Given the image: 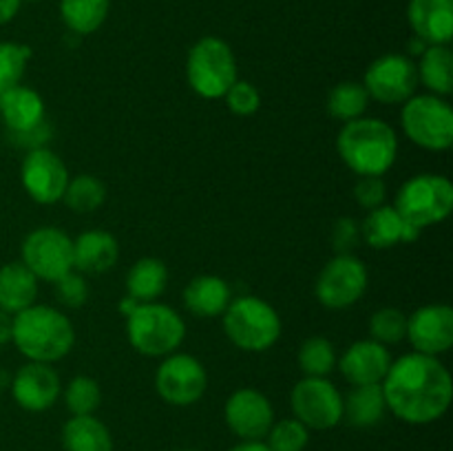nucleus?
<instances>
[{
	"instance_id": "de8ad7c7",
	"label": "nucleus",
	"mask_w": 453,
	"mask_h": 451,
	"mask_svg": "<svg viewBox=\"0 0 453 451\" xmlns=\"http://www.w3.org/2000/svg\"><path fill=\"white\" fill-rule=\"evenodd\" d=\"M27 3H38V0H27Z\"/></svg>"
},
{
	"instance_id": "c756f323",
	"label": "nucleus",
	"mask_w": 453,
	"mask_h": 451,
	"mask_svg": "<svg viewBox=\"0 0 453 451\" xmlns=\"http://www.w3.org/2000/svg\"><path fill=\"white\" fill-rule=\"evenodd\" d=\"M370 106V96L361 82H339L327 96V113L339 122H352L363 118Z\"/></svg>"
},
{
	"instance_id": "473e14b6",
	"label": "nucleus",
	"mask_w": 453,
	"mask_h": 451,
	"mask_svg": "<svg viewBox=\"0 0 453 451\" xmlns=\"http://www.w3.org/2000/svg\"><path fill=\"white\" fill-rule=\"evenodd\" d=\"M270 451H305L310 442V429L296 418H283L273 423L265 433Z\"/></svg>"
},
{
	"instance_id": "7c9ffc66",
	"label": "nucleus",
	"mask_w": 453,
	"mask_h": 451,
	"mask_svg": "<svg viewBox=\"0 0 453 451\" xmlns=\"http://www.w3.org/2000/svg\"><path fill=\"white\" fill-rule=\"evenodd\" d=\"M62 199L78 215H88V212H96L104 203L106 186L104 181L93 175H78L69 180Z\"/></svg>"
},
{
	"instance_id": "412c9836",
	"label": "nucleus",
	"mask_w": 453,
	"mask_h": 451,
	"mask_svg": "<svg viewBox=\"0 0 453 451\" xmlns=\"http://www.w3.org/2000/svg\"><path fill=\"white\" fill-rule=\"evenodd\" d=\"M233 301L230 286L217 274H199L184 287V305L193 317H221Z\"/></svg>"
},
{
	"instance_id": "a19ab883",
	"label": "nucleus",
	"mask_w": 453,
	"mask_h": 451,
	"mask_svg": "<svg viewBox=\"0 0 453 451\" xmlns=\"http://www.w3.org/2000/svg\"><path fill=\"white\" fill-rule=\"evenodd\" d=\"M12 137L18 146H29V150L42 149L44 141H49V137H51V126H49L47 122H40L38 126L31 128V131L16 133V135Z\"/></svg>"
},
{
	"instance_id": "09e8293b",
	"label": "nucleus",
	"mask_w": 453,
	"mask_h": 451,
	"mask_svg": "<svg viewBox=\"0 0 453 451\" xmlns=\"http://www.w3.org/2000/svg\"><path fill=\"white\" fill-rule=\"evenodd\" d=\"M0 394H3V385H0Z\"/></svg>"
},
{
	"instance_id": "37998d69",
	"label": "nucleus",
	"mask_w": 453,
	"mask_h": 451,
	"mask_svg": "<svg viewBox=\"0 0 453 451\" xmlns=\"http://www.w3.org/2000/svg\"><path fill=\"white\" fill-rule=\"evenodd\" d=\"M12 332H13V317L0 310V348L12 343Z\"/></svg>"
},
{
	"instance_id": "f8f14e48",
	"label": "nucleus",
	"mask_w": 453,
	"mask_h": 451,
	"mask_svg": "<svg viewBox=\"0 0 453 451\" xmlns=\"http://www.w3.org/2000/svg\"><path fill=\"white\" fill-rule=\"evenodd\" d=\"M155 387L164 402L188 407L202 401L208 387L206 367L190 354H168L155 374Z\"/></svg>"
},
{
	"instance_id": "72a5a7b5",
	"label": "nucleus",
	"mask_w": 453,
	"mask_h": 451,
	"mask_svg": "<svg viewBox=\"0 0 453 451\" xmlns=\"http://www.w3.org/2000/svg\"><path fill=\"white\" fill-rule=\"evenodd\" d=\"M31 49L20 42H0V96L18 87L25 75Z\"/></svg>"
},
{
	"instance_id": "4c0bfd02",
	"label": "nucleus",
	"mask_w": 453,
	"mask_h": 451,
	"mask_svg": "<svg viewBox=\"0 0 453 451\" xmlns=\"http://www.w3.org/2000/svg\"><path fill=\"white\" fill-rule=\"evenodd\" d=\"M56 296L66 308H82L88 301V283L78 270H71L56 281Z\"/></svg>"
},
{
	"instance_id": "c9c22d12",
	"label": "nucleus",
	"mask_w": 453,
	"mask_h": 451,
	"mask_svg": "<svg viewBox=\"0 0 453 451\" xmlns=\"http://www.w3.org/2000/svg\"><path fill=\"white\" fill-rule=\"evenodd\" d=\"M372 340L380 345H396L407 336V317L396 308L376 310L370 318Z\"/></svg>"
},
{
	"instance_id": "aec40b11",
	"label": "nucleus",
	"mask_w": 453,
	"mask_h": 451,
	"mask_svg": "<svg viewBox=\"0 0 453 451\" xmlns=\"http://www.w3.org/2000/svg\"><path fill=\"white\" fill-rule=\"evenodd\" d=\"M118 256V239L106 230H87L73 241V270L80 274L109 272Z\"/></svg>"
},
{
	"instance_id": "7ed1b4c3",
	"label": "nucleus",
	"mask_w": 453,
	"mask_h": 451,
	"mask_svg": "<svg viewBox=\"0 0 453 451\" xmlns=\"http://www.w3.org/2000/svg\"><path fill=\"white\" fill-rule=\"evenodd\" d=\"M12 340L22 356L34 363L60 361L71 352L75 332L69 318L51 305H29L13 314Z\"/></svg>"
},
{
	"instance_id": "1a4fd4ad",
	"label": "nucleus",
	"mask_w": 453,
	"mask_h": 451,
	"mask_svg": "<svg viewBox=\"0 0 453 451\" xmlns=\"http://www.w3.org/2000/svg\"><path fill=\"white\" fill-rule=\"evenodd\" d=\"M20 256L35 279L56 283L73 270V239L53 226L35 228L22 241Z\"/></svg>"
},
{
	"instance_id": "79ce46f5",
	"label": "nucleus",
	"mask_w": 453,
	"mask_h": 451,
	"mask_svg": "<svg viewBox=\"0 0 453 451\" xmlns=\"http://www.w3.org/2000/svg\"><path fill=\"white\" fill-rule=\"evenodd\" d=\"M20 4L22 0H0V27H4L16 18Z\"/></svg>"
},
{
	"instance_id": "6e6552de",
	"label": "nucleus",
	"mask_w": 453,
	"mask_h": 451,
	"mask_svg": "<svg viewBox=\"0 0 453 451\" xmlns=\"http://www.w3.org/2000/svg\"><path fill=\"white\" fill-rule=\"evenodd\" d=\"M403 131L427 150H447L453 144V111L441 96H411L403 104Z\"/></svg>"
},
{
	"instance_id": "58836bf2",
	"label": "nucleus",
	"mask_w": 453,
	"mask_h": 451,
	"mask_svg": "<svg viewBox=\"0 0 453 451\" xmlns=\"http://www.w3.org/2000/svg\"><path fill=\"white\" fill-rule=\"evenodd\" d=\"M330 239L336 255H352V250L361 241V224L352 217H341L332 228Z\"/></svg>"
},
{
	"instance_id": "9d476101",
	"label": "nucleus",
	"mask_w": 453,
	"mask_h": 451,
	"mask_svg": "<svg viewBox=\"0 0 453 451\" xmlns=\"http://www.w3.org/2000/svg\"><path fill=\"white\" fill-rule=\"evenodd\" d=\"M290 405L295 418L308 429L326 432L343 420V396L332 380L321 376H305L292 387Z\"/></svg>"
},
{
	"instance_id": "4468645a",
	"label": "nucleus",
	"mask_w": 453,
	"mask_h": 451,
	"mask_svg": "<svg viewBox=\"0 0 453 451\" xmlns=\"http://www.w3.org/2000/svg\"><path fill=\"white\" fill-rule=\"evenodd\" d=\"M20 180L27 195L35 203L49 206L65 197L69 171L53 150L42 146V149H34L25 155L20 166Z\"/></svg>"
},
{
	"instance_id": "f704fd0d",
	"label": "nucleus",
	"mask_w": 453,
	"mask_h": 451,
	"mask_svg": "<svg viewBox=\"0 0 453 451\" xmlns=\"http://www.w3.org/2000/svg\"><path fill=\"white\" fill-rule=\"evenodd\" d=\"M65 402L73 416H91L100 407V385L91 376H75L65 392Z\"/></svg>"
},
{
	"instance_id": "c85d7f7f",
	"label": "nucleus",
	"mask_w": 453,
	"mask_h": 451,
	"mask_svg": "<svg viewBox=\"0 0 453 451\" xmlns=\"http://www.w3.org/2000/svg\"><path fill=\"white\" fill-rule=\"evenodd\" d=\"M111 0H60V18L73 34L91 35L104 25Z\"/></svg>"
},
{
	"instance_id": "2f4dec72",
	"label": "nucleus",
	"mask_w": 453,
	"mask_h": 451,
	"mask_svg": "<svg viewBox=\"0 0 453 451\" xmlns=\"http://www.w3.org/2000/svg\"><path fill=\"white\" fill-rule=\"evenodd\" d=\"M336 365L334 345L323 336H310L299 348V367L305 376L326 378Z\"/></svg>"
},
{
	"instance_id": "f03ea898",
	"label": "nucleus",
	"mask_w": 453,
	"mask_h": 451,
	"mask_svg": "<svg viewBox=\"0 0 453 451\" xmlns=\"http://www.w3.org/2000/svg\"><path fill=\"white\" fill-rule=\"evenodd\" d=\"M336 150L345 166L358 177H383L398 155L396 131L379 118L345 122L336 137Z\"/></svg>"
},
{
	"instance_id": "a878e982",
	"label": "nucleus",
	"mask_w": 453,
	"mask_h": 451,
	"mask_svg": "<svg viewBox=\"0 0 453 451\" xmlns=\"http://www.w3.org/2000/svg\"><path fill=\"white\" fill-rule=\"evenodd\" d=\"M385 411H388V405H385L380 383L357 385L348 394V398H343V418H348V423L352 427H374V424H379L383 420Z\"/></svg>"
},
{
	"instance_id": "cd10ccee",
	"label": "nucleus",
	"mask_w": 453,
	"mask_h": 451,
	"mask_svg": "<svg viewBox=\"0 0 453 451\" xmlns=\"http://www.w3.org/2000/svg\"><path fill=\"white\" fill-rule=\"evenodd\" d=\"M418 80L434 96H449L453 91V53L449 44H429L420 56Z\"/></svg>"
},
{
	"instance_id": "39448f33",
	"label": "nucleus",
	"mask_w": 453,
	"mask_h": 451,
	"mask_svg": "<svg viewBox=\"0 0 453 451\" xmlns=\"http://www.w3.org/2000/svg\"><path fill=\"white\" fill-rule=\"evenodd\" d=\"M127 336L142 356H168L184 343L186 323L168 305L140 303L127 317Z\"/></svg>"
},
{
	"instance_id": "ddd939ff",
	"label": "nucleus",
	"mask_w": 453,
	"mask_h": 451,
	"mask_svg": "<svg viewBox=\"0 0 453 451\" xmlns=\"http://www.w3.org/2000/svg\"><path fill=\"white\" fill-rule=\"evenodd\" d=\"M365 87L370 100L383 104H405L418 87V69L414 60L401 53H388L380 56L367 66L365 71Z\"/></svg>"
},
{
	"instance_id": "dca6fc26",
	"label": "nucleus",
	"mask_w": 453,
	"mask_h": 451,
	"mask_svg": "<svg viewBox=\"0 0 453 451\" xmlns=\"http://www.w3.org/2000/svg\"><path fill=\"white\" fill-rule=\"evenodd\" d=\"M407 339L418 354H445L453 345V310L449 305L418 308L407 318Z\"/></svg>"
},
{
	"instance_id": "393cba45",
	"label": "nucleus",
	"mask_w": 453,
	"mask_h": 451,
	"mask_svg": "<svg viewBox=\"0 0 453 451\" xmlns=\"http://www.w3.org/2000/svg\"><path fill=\"white\" fill-rule=\"evenodd\" d=\"M65 451H113L109 427L96 416H71L62 427Z\"/></svg>"
},
{
	"instance_id": "b1692460",
	"label": "nucleus",
	"mask_w": 453,
	"mask_h": 451,
	"mask_svg": "<svg viewBox=\"0 0 453 451\" xmlns=\"http://www.w3.org/2000/svg\"><path fill=\"white\" fill-rule=\"evenodd\" d=\"M168 283V268L162 259L142 256L127 274V296L137 303H153L164 294Z\"/></svg>"
},
{
	"instance_id": "f3484780",
	"label": "nucleus",
	"mask_w": 453,
	"mask_h": 451,
	"mask_svg": "<svg viewBox=\"0 0 453 451\" xmlns=\"http://www.w3.org/2000/svg\"><path fill=\"white\" fill-rule=\"evenodd\" d=\"M12 394L18 407L25 411H47L60 396V378L47 363L29 361L16 371L12 380Z\"/></svg>"
},
{
	"instance_id": "4be33fe9",
	"label": "nucleus",
	"mask_w": 453,
	"mask_h": 451,
	"mask_svg": "<svg viewBox=\"0 0 453 451\" xmlns=\"http://www.w3.org/2000/svg\"><path fill=\"white\" fill-rule=\"evenodd\" d=\"M0 115L12 135L27 133L44 122V102L34 88L18 84L0 96Z\"/></svg>"
},
{
	"instance_id": "9b49d317",
	"label": "nucleus",
	"mask_w": 453,
	"mask_h": 451,
	"mask_svg": "<svg viewBox=\"0 0 453 451\" xmlns=\"http://www.w3.org/2000/svg\"><path fill=\"white\" fill-rule=\"evenodd\" d=\"M367 290V268L358 256L336 255L317 277L319 303L330 310H343L357 303Z\"/></svg>"
},
{
	"instance_id": "5701e85b",
	"label": "nucleus",
	"mask_w": 453,
	"mask_h": 451,
	"mask_svg": "<svg viewBox=\"0 0 453 451\" xmlns=\"http://www.w3.org/2000/svg\"><path fill=\"white\" fill-rule=\"evenodd\" d=\"M38 296V279L22 261L0 268V310L7 314H18L34 305Z\"/></svg>"
},
{
	"instance_id": "20e7f679",
	"label": "nucleus",
	"mask_w": 453,
	"mask_h": 451,
	"mask_svg": "<svg viewBox=\"0 0 453 451\" xmlns=\"http://www.w3.org/2000/svg\"><path fill=\"white\" fill-rule=\"evenodd\" d=\"M224 332L243 352H265L281 336V317L259 296H237L224 312Z\"/></svg>"
},
{
	"instance_id": "a18cd8bd",
	"label": "nucleus",
	"mask_w": 453,
	"mask_h": 451,
	"mask_svg": "<svg viewBox=\"0 0 453 451\" xmlns=\"http://www.w3.org/2000/svg\"><path fill=\"white\" fill-rule=\"evenodd\" d=\"M137 305H140V303H137L135 299H131V296H124V299L119 301V312H122L124 317H128V314H131L133 310L137 308Z\"/></svg>"
},
{
	"instance_id": "f257e3e1",
	"label": "nucleus",
	"mask_w": 453,
	"mask_h": 451,
	"mask_svg": "<svg viewBox=\"0 0 453 451\" xmlns=\"http://www.w3.org/2000/svg\"><path fill=\"white\" fill-rule=\"evenodd\" d=\"M385 405L410 424H429L442 418L453 398L449 370L427 354H405L392 361L383 378Z\"/></svg>"
},
{
	"instance_id": "423d86ee",
	"label": "nucleus",
	"mask_w": 453,
	"mask_h": 451,
	"mask_svg": "<svg viewBox=\"0 0 453 451\" xmlns=\"http://www.w3.org/2000/svg\"><path fill=\"white\" fill-rule=\"evenodd\" d=\"M186 78L190 88L206 100H219L237 82V60L226 40L217 35L199 38L188 51Z\"/></svg>"
},
{
	"instance_id": "ea45409f",
	"label": "nucleus",
	"mask_w": 453,
	"mask_h": 451,
	"mask_svg": "<svg viewBox=\"0 0 453 451\" xmlns=\"http://www.w3.org/2000/svg\"><path fill=\"white\" fill-rule=\"evenodd\" d=\"M385 195H388V186H385L383 177H361L358 184L354 186L357 203L365 210H374V208L383 206Z\"/></svg>"
},
{
	"instance_id": "2eb2a0df",
	"label": "nucleus",
	"mask_w": 453,
	"mask_h": 451,
	"mask_svg": "<svg viewBox=\"0 0 453 451\" xmlns=\"http://www.w3.org/2000/svg\"><path fill=\"white\" fill-rule=\"evenodd\" d=\"M224 418L230 432L242 440H261L273 427L274 409L259 389L242 387L226 401Z\"/></svg>"
},
{
	"instance_id": "6ab92c4d",
	"label": "nucleus",
	"mask_w": 453,
	"mask_h": 451,
	"mask_svg": "<svg viewBox=\"0 0 453 451\" xmlns=\"http://www.w3.org/2000/svg\"><path fill=\"white\" fill-rule=\"evenodd\" d=\"M407 20L416 38L427 44H449L453 38V0H410Z\"/></svg>"
},
{
	"instance_id": "c03bdc74",
	"label": "nucleus",
	"mask_w": 453,
	"mask_h": 451,
	"mask_svg": "<svg viewBox=\"0 0 453 451\" xmlns=\"http://www.w3.org/2000/svg\"><path fill=\"white\" fill-rule=\"evenodd\" d=\"M230 451H270L265 447V442L261 440H242L239 445H234Z\"/></svg>"
},
{
	"instance_id": "bb28decb",
	"label": "nucleus",
	"mask_w": 453,
	"mask_h": 451,
	"mask_svg": "<svg viewBox=\"0 0 453 451\" xmlns=\"http://www.w3.org/2000/svg\"><path fill=\"white\" fill-rule=\"evenodd\" d=\"M403 230H405V219L398 215L396 208L383 203L374 210H367V217L361 224V237L374 250H388L403 243Z\"/></svg>"
},
{
	"instance_id": "a211bd4d",
	"label": "nucleus",
	"mask_w": 453,
	"mask_h": 451,
	"mask_svg": "<svg viewBox=\"0 0 453 451\" xmlns=\"http://www.w3.org/2000/svg\"><path fill=\"white\" fill-rule=\"evenodd\" d=\"M392 365L388 348L376 340H357L343 352L339 361V370L349 385H376L383 383Z\"/></svg>"
},
{
	"instance_id": "0eeeda50",
	"label": "nucleus",
	"mask_w": 453,
	"mask_h": 451,
	"mask_svg": "<svg viewBox=\"0 0 453 451\" xmlns=\"http://www.w3.org/2000/svg\"><path fill=\"white\" fill-rule=\"evenodd\" d=\"M394 208L403 219L418 226L420 230L441 224L453 208V184L447 177L434 172L411 177L398 188Z\"/></svg>"
},
{
	"instance_id": "49530a36",
	"label": "nucleus",
	"mask_w": 453,
	"mask_h": 451,
	"mask_svg": "<svg viewBox=\"0 0 453 451\" xmlns=\"http://www.w3.org/2000/svg\"><path fill=\"white\" fill-rule=\"evenodd\" d=\"M410 47H411V49H410L411 56H423V51H425V49L429 47V44H427V42H423V40L416 38V35H414V40H411Z\"/></svg>"
},
{
	"instance_id": "e433bc0d",
	"label": "nucleus",
	"mask_w": 453,
	"mask_h": 451,
	"mask_svg": "<svg viewBox=\"0 0 453 451\" xmlns=\"http://www.w3.org/2000/svg\"><path fill=\"white\" fill-rule=\"evenodd\" d=\"M224 97L228 109L233 111L234 115H242V118L257 113L261 106L259 88L252 82H248V80H237V82L226 91Z\"/></svg>"
}]
</instances>
